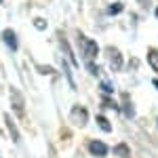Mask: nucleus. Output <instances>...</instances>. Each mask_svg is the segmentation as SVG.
Here are the masks:
<instances>
[{
	"mask_svg": "<svg viewBox=\"0 0 158 158\" xmlns=\"http://www.w3.org/2000/svg\"><path fill=\"white\" fill-rule=\"evenodd\" d=\"M0 2H2V0H0Z\"/></svg>",
	"mask_w": 158,
	"mask_h": 158,
	"instance_id": "2eb2a0df",
	"label": "nucleus"
},
{
	"mask_svg": "<svg viewBox=\"0 0 158 158\" xmlns=\"http://www.w3.org/2000/svg\"><path fill=\"white\" fill-rule=\"evenodd\" d=\"M11 103H13V108H15V112L21 116L23 114V97L19 95L17 89H11Z\"/></svg>",
	"mask_w": 158,
	"mask_h": 158,
	"instance_id": "20e7f679",
	"label": "nucleus"
},
{
	"mask_svg": "<svg viewBox=\"0 0 158 158\" xmlns=\"http://www.w3.org/2000/svg\"><path fill=\"white\" fill-rule=\"evenodd\" d=\"M82 49H85V59L86 61H93L95 55H97V44L93 40H85L82 38Z\"/></svg>",
	"mask_w": 158,
	"mask_h": 158,
	"instance_id": "7ed1b4c3",
	"label": "nucleus"
},
{
	"mask_svg": "<svg viewBox=\"0 0 158 158\" xmlns=\"http://www.w3.org/2000/svg\"><path fill=\"white\" fill-rule=\"evenodd\" d=\"M4 122H6V127H9V131H11L13 141H19V133H17V127H15V122L11 120V116H9V114H4Z\"/></svg>",
	"mask_w": 158,
	"mask_h": 158,
	"instance_id": "423d86ee",
	"label": "nucleus"
},
{
	"mask_svg": "<svg viewBox=\"0 0 158 158\" xmlns=\"http://www.w3.org/2000/svg\"><path fill=\"white\" fill-rule=\"evenodd\" d=\"M2 38H4V42L9 44V49L17 51L19 42H17V36H15V32H13V30H4V32H2Z\"/></svg>",
	"mask_w": 158,
	"mask_h": 158,
	"instance_id": "39448f33",
	"label": "nucleus"
},
{
	"mask_svg": "<svg viewBox=\"0 0 158 158\" xmlns=\"http://www.w3.org/2000/svg\"><path fill=\"white\" fill-rule=\"evenodd\" d=\"M97 124L103 129V131H112V124H110V120L106 118V116H97Z\"/></svg>",
	"mask_w": 158,
	"mask_h": 158,
	"instance_id": "9d476101",
	"label": "nucleus"
},
{
	"mask_svg": "<svg viewBox=\"0 0 158 158\" xmlns=\"http://www.w3.org/2000/svg\"><path fill=\"white\" fill-rule=\"evenodd\" d=\"M154 86H156V89H158V80H154Z\"/></svg>",
	"mask_w": 158,
	"mask_h": 158,
	"instance_id": "4468645a",
	"label": "nucleus"
},
{
	"mask_svg": "<svg viewBox=\"0 0 158 158\" xmlns=\"http://www.w3.org/2000/svg\"><path fill=\"white\" fill-rule=\"evenodd\" d=\"M72 120L78 124V127H85L86 124V110L82 106H76L72 108Z\"/></svg>",
	"mask_w": 158,
	"mask_h": 158,
	"instance_id": "f03ea898",
	"label": "nucleus"
},
{
	"mask_svg": "<svg viewBox=\"0 0 158 158\" xmlns=\"http://www.w3.org/2000/svg\"><path fill=\"white\" fill-rule=\"evenodd\" d=\"M114 152H116V156H120V158H131V154H129V148L124 146V143H118Z\"/></svg>",
	"mask_w": 158,
	"mask_h": 158,
	"instance_id": "1a4fd4ad",
	"label": "nucleus"
},
{
	"mask_svg": "<svg viewBox=\"0 0 158 158\" xmlns=\"http://www.w3.org/2000/svg\"><path fill=\"white\" fill-rule=\"evenodd\" d=\"M108 53L112 55V57H114V61H112V68H114V70H120V61H122L120 53H118L116 49H108Z\"/></svg>",
	"mask_w": 158,
	"mask_h": 158,
	"instance_id": "0eeeda50",
	"label": "nucleus"
},
{
	"mask_svg": "<svg viewBox=\"0 0 158 158\" xmlns=\"http://www.w3.org/2000/svg\"><path fill=\"white\" fill-rule=\"evenodd\" d=\"M101 89H103V91H112V85H106V82H101Z\"/></svg>",
	"mask_w": 158,
	"mask_h": 158,
	"instance_id": "ddd939ff",
	"label": "nucleus"
},
{
	"mask_svg": "<svg viewBox=\"0 0 158 158\" xmlns=\"http://www.w3.org/2000/svg\"><path fill=\"white\" fill-rule=\"evenodd\" d=\"M148 59H150V65H152V68L158 72V51L150 49V53H148Z\"/></svg>",
	"mask_w": 158,
	"mask_h": 158,
	"instance_id": "6e6552de",
	"label": "nucleus"
},
{
	"mask_svg": "<svg viewBox=\"0 0 158 158\" xmlns=\"http://www.w3.org/2000/svg\"><path fill=\"white\" fill-rule=\"evenodd\" d=\"M86 146H89V152H91L93 156H106V154H108V146H106L103 141H97V139H95V141H89Z\"/></svg>",
	"mask_w": 158,
	"mask_h": 158,
	"instance_id": "f257e3e1",
	"label": "nucleus"
},
{
	"mask_svg": "<svg viewBox=\"0 0 158 158\" xmlns=\"http://www.w3.org/2000/svg\"><path fill=\"white\" fill-rule=\"evenodd\" d=\"M122 11V4L120 2H114L112 6H110V15H116V13H120Z\"/></svg>",
	"mask_w": 158,
	"mask_h": 158,
	"instance_id": "9b49d317",
	"label": "nucleus"
},
{
	"mask_svg": "<svg viewBox=\"0 0 158 158\" xmlns=\"http://www.w3.org/2000/svg\"><path fill=\"white\" fill-rule=\"evenodd\" d=\"M34 23H36V27H38V30H44V25H47V21H44V19H36Z\"/></svg>",
	"mask_w": 158,
	"mask_h": 158,
	"instance_id": "f8f14e48",
	"label": "nucleus"
}]
</instances>
